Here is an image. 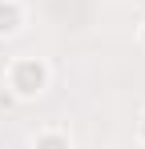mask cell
Segmentation results:
<instances>
[{"mask_svg":"<svg viewBox=\"0 0 145 149\" xmlns=\"http://www.w3.org/2000/svg\"><path fill=\"white\" fill-rule=\"evenodd\" d=\"M32 149H72V137H69V129H61V125H45V129H36Z\"/></svg>","mask_w":145,"mask_h":149,"instance_id":"obj_3","label":"cell"},{"mask_svg":"<svg viewBox=\"0 0 145 149\" xmlns=\"http://www.w3.org/2000/svg\"><path fill=\"white\" fill-rule=\"evenodd\" d=\"M4 89L12 93V101H40L52 89V65L45 56H16L4 73Z\"/></svg>","mask_w":145,"mask_h":149,"instance_id":"obj_1","label":"cell"},{"mask_svg":"<svg viewBox=\"0 0 145 149\" xmlns=\"http://www.w3.org/2000/svg\"><path fill=\"white\" fill-rule=\"evenodd\" d=\"M137 141L145 145V109H141V117H137Z\"/></svg>","mask_w":145,"mask_h":149,"instance_id":"obj_4","label":"cell"},{"mask_svg":"<svg viewBox=\"0 0 145 149\" xmlns=\"http://www.w3.org/2000/svg\"><path fill=\"white\" fill-rule=\"evenodd\" d=\"M137 45H141V49H145V20H141V24H137Z\"/></svg>","mask_w":145,"mask_h":149,"instance_id":"obj_5","label":"cell"},{"mask_svg":"<svg viewBox=\"0 0 145 149\" xmlns=\"http://www.w3.org/2000/svg\"><path fill=\"white\" fill-rule=\"evenodd\" d=\"M24 24H28V8H24V0H0V40L20 36Z\"/></svg>","mask_w":145,"mask_h":149,"instance_id":"obj_2","label":"cell"}]
</instances>
